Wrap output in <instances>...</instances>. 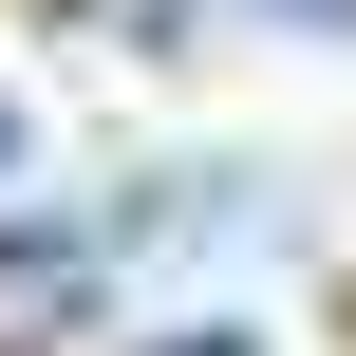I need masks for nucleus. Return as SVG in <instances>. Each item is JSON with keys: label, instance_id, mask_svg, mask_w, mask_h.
Wrapping results in <instances>:
<instances>
[{"label": "nucleus", "instance_id": "obj_1", "mask_svg": "<svg viewBox=\"0 0 356 356\" xmlns=\"http://www.w3.org/2000/svg\"><path fill=\"white\" fill-rule=\"evenodd\" d=\"M0 319H94V244L19 225V244H0Z\"/></svg>", "mask_w": 356, "mask_h": 356}, {"label": "nucleus", "instance_id": "obj_2", "mask_svg": "<svg viewBox=\"0 0 356 356\" xmlns=\"http://www.w3.org/2000/svg\"><path fill=\"white\" fill-rule=\"evenodd\" d=\"M0 169H19V113H0Z\"/></svg>", "mask_w": 356, "mask_h": 356}]
</instances>
